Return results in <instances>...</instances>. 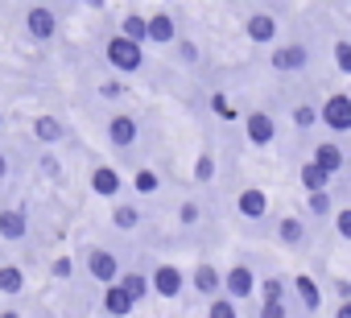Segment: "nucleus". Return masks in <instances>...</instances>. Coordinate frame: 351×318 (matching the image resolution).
Returning <instances> with one entry per match:
<instances>
[{"label": "nucleus", "instance_id": "1", "mask_svg": "<svg viewBox=\"0 0 351 318\" xmlns=\"http://www.w3.org/2000/svg\"><path fill=\"white\" fill-rule=\"evenodd\" d=\"M104 58H108L112 71H120V75H136V71L145 66V46H132V42H124L120 34H112L108 46H104Z\"/></svg>", "mask_w": 351, "mask_h": 318}, {"label": "nucleus", "instance_id": "2", "mask_svg": "<svg viewBox=\"0 0 351 318\" xmlns=\"http://www.w3.org/2000/svg\"><path fill=\"white\" fill-rule=\"evenodd\" d=\"M145 277H149V293H157V297H178L186 289V273L173 260L153 265V273H145Z\"/></svg>", "mask_w": 351, "mask_h": 318}, {"label": "nucleus", "instance_id": "3", "mask_svg": "<svg viewBox=\"0 0 351 318\" xmlns=\"http://www.w3.org/2000/svg\"><path fill=\"white\" fill-rule=\"evenodd\" d=\"M318 120H322L335 136L351 132V99H347L343 91H330V95H326V103L318 108Z\"/></svg>", "mask_w": 351, "mask_h": 318}, {"label": "nucleus", "instance_id": "4", "mask_svg": "<svg viewBox=\"0 0 351 318\" xmlns=\"http://www.w3.org/2000/svg\"><path fill=\"white\" fill-rule=\"evenodd\" d=\"M223 285H219V293L228 297V302H240V297H252L256 293V273H252V265H232L223 277H219Z\"/></svg>", "mask_w": 351, "mask_h": 318}, {"label": "nucleus", "instance_id": "5", "mask_svg": "<svg viewBox=\"0 0 351 318\" xmlns=\"http://www.w3.org/2000/svg\"><path fill=\"white\" fill-rule=\"evenodd\" d=\"M306 62H310V50L302 42H285L269 54V66L281 71V75H298V71H306Z\"/></svg>", "mask_w": 351, "mask_h": 318}, {"label": "nucleus", "instance_id": "6", "mask_svg": "<svg viewBox=\"0 0 351 318\" xmlns=\"http://www.w3.org/2000/svg\"><path fill=\"white\" fill-rule=\"evenodd\" d=\"M54 29H58L54 9H46V5H29L25 9V34L34 42H54Z\"/></svg>", "mask_w": 351, "mask_h": 318}, {"label": "nucleus", "instance_id": "7", "mask_svg": "<svg viewBox=\"0 0 351 318\" xmlns=\"http://www.w3.org/2000/svg\"><path fill=\"white\" fill-rule=\"evenodd\" d=\"M310 162L322 170V174H343V166H347V153H343V145L339 140H318L314 145V153H310Z\"/></svg>", "mask_w": 351, "mask_h": 318}, {"label": "nucleus", "instance_id": "8", "mask_svg": "<svg viewBox=\"0 0 351 318\" xmlns=\"http://www.w3.org/2000/svg\"><path fill=\"white\" fill-rule=\"evenodd\" d=\"M87 273H91L95 281L112 285V281L120 277V256L108 252V248H91V252H87Z\"/></svg>", "mask_w": 351, "mask_h": 318}, {"label": "nucleus", "instance_id": "9", "mask_svg": "<svg viewBox=\"0 0 351 318\" xmlns=\"http://www.w3.org/2000/svg\"><path fill=\"white\" fill-rule=\"evenodd\" d=\"M136 136H141V128H136V120H132L128 112H116V116L108 120V140H112L116 149H132Z\"/></svg>", "mask_w": 351, "mask_h": 318}, {"label": "nucleus", "instance_id": "10", "mask_svg": "<svg viewBox=\"0 0 351 318\" xmlns=\"http://www.w3.org/2000/svg\"><path fill=\"white\" fill-rule=\"evenodd\" d=\"M91 191L99 195V199H120V191H124V178H120V170L116 166H95L91 170Z\"/></svg>", "mask_w": 351, "mask_h": 318}, {"label": "nucleus", "instance_id": "11", "mask_svg": "<svg viewBox=\"0 0 351 318\" xmlns=\"http://www.w3.org/2000/svg\"><path fill=\"white\" fill-rule=\"evenodd\" d=\"M244 34H248V42L265 46V42H277L281 25H277V17H273V13H252V17H248V25H244Z\"/></svg>", "mask_w": 351, "mask_h": 318}, {"label": "nucleus", "instance_id": "12", "mask_svg": "<svg viewBox=\"0 0 351 318\" xmlns=\"http://www.w3.org/2000/svg\"><path fill=\"white\" fill-rule=\"evenodd\" d=\"M244 132H248V140H252V145H269V140L277 136V120H273L269 112H248Z\"/></svg>", "mask_w": 351, "mask_h": 318}, {"label": "nucleus", "instance_id": "13", "mask_svg": "<svg viewBox=\"0 0 351 318\" xmlns=\"http://www.w3.org/2000/svg\"><path fill=\"white\" fill-rule=\"evenodd\" d=\"M219 269L211 265V260H203V265H195V273H191V289L195 293H203V297H219Z\"/></svg>", "mask_w": 351, "mask_h": 318}, {"label": "nucleus", "instance_id": "14", "mask_svg": "<svg viewBox=\"0 0 351 318\" xmlns=\"http://www.w3.org/2000/svg\"><path fill=\"white\" fill-rule=\"evenodd\" d=\"M236 207H240V215H244V219H265V215H269V195H265V191H256V186H248V191H240Z\"/></svg>", "mask_w": 351, "mask_h": 318}, {"label": "nucleus", "instance_id": "15", "mask_svg": "<svg viewBox=\"0 0 351 318\" xmlns=\"http://www.w3.org/2000/svg\"><path fill=\"white\" fill-rule=\"evenodd\" d=\"M145 34H149V42H178V21L169 13H153V17H145Z\"/></svg>", "mask_w": 351, "mask_h": 318}, {"label": "nucleus", "instance_id": "16", "mask_svg": "<svg viewBox=\"0 0 351 318\" xmlns=\"http://www.w3.org/2000/svg\"><path fill=\"white\" fill-rule=\"evenodd\" d=\"M116 285L128 293V302L136 306L141 297H149V277L141 273V269H120V277H116Z\"/></svg>", "mask_w": 351, "mask_h": 318}, {"label": "nucleus", "instance_id": "17", "mask_svg": "<svg viewBox=\"0 0 351 318\" xmlns=\"http://www.w3.org/2000/svg\"><path fill=\"white\" fill-rule=\"evenodd\" d=\"M25 232H29L25 211H17V207H5V211H0V236H5V240H25Z\"/></svg>", "mask_w": 351, "mask_h": 318}, {"label": "nucleus", "instance_id": "18", "mask_svg": "<svg viewBox=\"0 0 351 318\" xmlns=\"http://www.w3.org/2000/svg\"><path fill=\"white\" fill-rule=\"evenodd\" d=\"M132 310H136V306L128 302V293H124V289L112 281V285L104 289V314H108V318H128Z\"/></svg>", "mask_w": 351, "mask_h": 318}, {"label": "nucleus", "instance_id": "19", "mask_svg": "<svg viewBox=\"0 0 351 318\" xmlns=\"http://www.w3.org/2000/svg\"><path fill=\"white\" fill-rule=\"evenodd\" d=\"M120 38L132 42V46H145L149 34H145V13H124L120 17Z\"/></svg>", "mask_w": 351, "mask_h": 318}, {"label": "nucleus", "instance_id": "20", "mask_svg": "<svg viewBox=\"0 0 351 318\" xmlns=\"http://www.w3.org/2000/svg\"><path fill=\"white\" fill-rule=\"evenodd\" d=\"M34 136H38L42 145H58V140L66 136V128H62L58 116H38V120H34Z\"/></svg>", "mask_w": 351, "mask_h": 318}, {"label": "nucleus", "instance_id": "21", "mask_svg": "<svg viewBox=\"0 0 351 318\" xmlns=\"http://www.w3.org/2000/svg\"><path fill=\"white\" fill-rule=\"evenodd\" d=\"M25 289V269L21 265H13V260H5V265H0V293H21Z\"/></svg>", "mask_w": 351, "mask_h": 318}, {"label": "nucleus", "instance_id": "22", "mask_svg": "<svg viewBox=\"0 0 351 318\" xmlns=\"http://www.w3.org/2000/svg\"><path fill=\"white\" fill-rule=\"evenodd\" d=\"M298 178H302V191H306V195H318V191H326V186H330V174H322L314 162H302Z\"/></svg>", "mask_w": 351, "mask_h": 318}, {"label": "nucleus", "instance_id": "23", "mask_svg": "<svg viewBox=\"0 0 351 318\" xmlns=\"http://www.w3.org/2000/svg\"><path fill=\"white\" fill-rule=\"evenodd\" d=\"M277 240H281L285 248H298V244L306 240V228H302V219H298V215H285V219L277 223Z\"/></svg>", "mask_w": 351, "mask_h": 318}, {"label": "nucleus", "instance_id": "24", "mask_svg": "<svg viewBox=\"0 0 351 318\" xmlns=\"http://www.w3.org/2000/svg\"><path fill=\"white\" fill-rule=\"evenodd\" d=\"M256 289H261L265 306H285V281L281 277H265V281H256Z\"/></svg>", "mask_w": 351, "mask_h": 318}, {"label": "nucleus", "instance_id": "25", "mask_svg": "<svg viewBox=\"0 0 351 318\" xmlns=\"http://www.w3.org/2000/svg\"><path fill=\"white\" fill-rule=\"evenodd\" d=\"M112 223H116L120 232H132V228L141 223V207H136V203H116V211H112Z\"/></svg>", "mask_w": 351, "mask_h": 318}, {"label": "nucleus", "instance_id": "26", "mask_svg": "<svg viewBox=\"0 0 351 318\" xmlns=\"http://www.w3.org/2000/svg\"><path fill=\"white\" fill-rule=\"evenodd\" d=\"M293 289L302 293L306 310H318V306H322V289L314 285V277H306V273H302V277H293Z\"/></svg>", "mask_w": 351, "mask_h": 318}, {"label": "nucleus", "instance_id": "27", "mask_svg": "<svg viewBox=\"0 0 351 318\" xmlns=\"http://www.w3.org/2000/svg\"><path fill=\"white\" fill-rule=\"evenodd\" d=\"M161 186V178H157V170H149V166H141L136 174H132V191L136 195H153Z\"/></svg>", "mask_w": 351, "mask_h": 318}, {"label": "nucleus", "instance_id": "28", "mask_svg": "<svg viewBox=\"0 0 351 318\" xmlns=\"http://www.w3.org/2000/svg\"><path fill=\"white\" fill-rule=\"evenodd\" d=\"M318 124V108L314 103H298L293 108V128H314Z\"/></svg>", "mask_w": 351, "mask_h": 318}, {"label": "nucleus", "instance_id": "29", "mask_svg": "<svg viewBox=\"0 0 351 318\" xmlns=\"http://www.w3.org/2000/svg\"><path fill=\"white\" fill-rule=\"evenodd\" d=\"M207 318H240V314H236V302H228V297L219 293V297H211V306H207Z\"/></svg>", "mask_w": 351, "mask_h": 318}, {"label": "nucleus", "instance_id": "30", "mask_svg": "<svg viewBox=\"0 0 351 318\" xmlns=\"http://www.w3.org/2000/svg\"><path fill=\"white\" fill-rule=\"evenodd\" d=\"M306 207H310V215H330V191H318V195H306Z\"/></svg>", "mask_w": 351, "mask_h": 318}, {"label": "nucleus", "instance_id": "31", "mask_svg": "<svg viewBox=\"0 0 351 318\" xmlns=\"http://www.w3.org/2000/svg\"><path fill=\"white\" fill-rule=\"evenodd\" d=\"M335 66H339L343 75L351 71V42H347V38H339V42H335Z\"/></svg>", "mask_w": 351, "mask_h": 318}, {"label": "nucleus", "instance_id": "32", "mask_svg": "<svg viewBox=\"0 0 351 318\" xmlns=\"http://www.w3.org/2000/svg\"><path fill=\"white\" fill-rule=\"evenodd\" d=\"M99 95L108 99V103H120L128 91H124V83H116V79H108V83H99Z\"/></svg>", "mask_w": 351, "mask_h": 318}, {"label": "nucleus", "instance_id": "33", "mask_svg": "<svg viewBox=\"0 0 351 318\" xmlns=\"http://www.w3.org/2000/svg\"><path fill=\"white\" fill-rule=\"evenodd\" d=\"M195 178H199V182H211V178H215V157H211V153H203V157H199Z\"/></svg>", "mask_w": 351, "mask_h": 318}, {"label": "nucleus", "instance_id": "34", "mask_svg": "<svg viewBox=\"0 0 351 318\" xmlns=\"http://www.w3.org/2000/svg\"><path fill=\"white\" fill-rule=\"evenodd\" d=\"M178 219H182V228H195V223L203 219V211H199V203H182V207H178Z\"/></svg>", "mask_w": 351, "mask_h": 318}, {"label": "nucleus", "instance_id": "35", "mask_svg": "<svg viewBox=\"0 0 351 318\" xmlns=\"http://www.w3.org/2000/svg\"><path fill=\"white\" fill-rule=\"evenodd\" d=\"M50 273H54L58 281H66V277L75 273V265H71V256H58V260H50Z\"/></svg>", "mask_w": 351, "mask_h": 318}, {"label": "nucleus", "instance_id": "36", "mask_svg": "<svg viewBox=\"0 0 351 318\" xmlns=\"http://www.w3.org/2000/svg\"><path fill=\"white\" fill-rule=\"evenodd\" d=\"M178 54H182V62H199V46L195 42H178Z\"/></svg>", "mask_w": 351, "mask_h": 318}, {"label": "nucleus", "instance_id": "37", "mask_svg": "<svg viewBox=\"0 0 351 318\" xmlns=\"http://www.w3.org/2000/svg\"><path fill=\"white\" fill-rule=\"evenodd\" d=\"M335 232H339V236H351V211H339V215H335Z\"/></svg>", "mask_w": 351, "mask_h": 318}, {"label": "nucleus", "instance_id": "38", "mask_svg": "<svg viewBox=\"0 0 351 318\" xmlns=\"http://www.w3.org/2000/svg\"><path fill=\"white\" fill-rule=\"evenodd\" d=\"M256 318H289V310H285V306H265V302H261V314H256Z\"/></svg>", "mask_w": 351, "mask_h": 318}, {"label": "nucleus", "instance_id": "39", "mask_svg": "<svg viewBox=\"0 0 351 318\" xmlns=\"http://www.w3.org/2000/svg\"><path fill=\"white\" fill-rule=\"evenodd\" d=\"M211 108H215L219 116H236V112H232V103H228L223 95H211Z\"/></svg>", "mask_w": 351, "mask_h": 318}, {"label": "nucleus", "instance_id": "40", "mask_svg": "<svg viewBox=\"0 0 351 318\" xmlns=\"http://www.w3.org/2000/svg\"><path fill=\"white\" fill-rule=\"evenodd\" d=\"M42 170H46V174H58V157H54V153L42 157Z\"/></svg>", "mask_w": 351, "mask_h": 318}, {"label": "nucleus", "instance_id": "41", "mask_svg": "<svg viewBox=\"0 0 351 318\" xmlns=\"http://www.w3.org/2000/svg\"><path fill=\"white\" fill-rule=\"evenodd\" d=\"M335 318H351V306H347V302H339V310H335Z\"/></svg>", "mask_w": 351, "mask_h": 318}, {"label": "nucleus", "instance_id": "42", "mask_svg": "<svg viewBox=\"0 0 351 318\" xmlns=\"http://www.w3.org/2000/svg\"><path fill=\"white\" fill-rule=\"evenodd\" d=\"M5 174H9V157H5V153H0V178H5Z\"/></svg>", "mask_w": 351, "mask_h": 318}, {"label": "nucleus", "instance_id": "43", "mask_svg": "<svg viewBox=\"0 0 351 318\" xmlns=\"http://www.w3.org/2000/svg\"><path fill=\"white\" fill-rule=\"evenodd\" d=\"M0 318H21V314H17V310H5V314H0Z\"/></svg>", "mask_w": 351, "mask_h": 318}, {"label": "nucleus", "instance_id": "44", "mask_svg": "<svg viewBox=\"0 0 351 318\" xmlns=\"http://www.w3.org/2000/svg\"><path fill=\"white\" fill-rule=\"evenodd\" d=\"M0 128H5V112H0Z\"/></svg>", "mask_w": 351, "mask_h": 318}]
</instances>
